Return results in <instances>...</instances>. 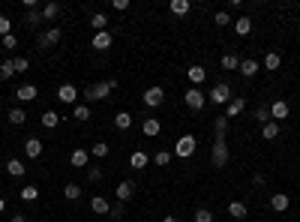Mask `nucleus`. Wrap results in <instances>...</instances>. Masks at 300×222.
Wrapping results in <instances>:
<instances>
[{"label":"nucleus","instance_id":"864d4df0","mask_svg":"<svg viewBox=\"0 0 300 222\" xmlns=\"http://www.w3.org/2000/svg\"><path fill=\"white\" fill-rule=\"evenodd\" d=\"M252 183H255V186H264V174H252Z\"/></svg>","mask_w":300,"mask_h":222},{"label":"nucleus","instance_id":"c756f323","mask_svg":"<svg viewBox=\"0 0 300 222\" xmlns=\"http://www.w3.org/2000/svg\"><path fill=\"white\" fill-rule=\"evenodd\" d=\"M219 63H222V69H237V66H240V57L234 54V51H225Z\"/></svg>","mask_w":300,"mask_h":222},{"label":"nucleus","instance_id":"7ed1b4c3","mask_svg":"<svg viewBox=\"0 0 300 222\" xmlns=\"http://www.w3.org/2000/svg\"><path fill=\"white\" fill-rule=\"evenodd\" d=\"M210 162H213V168H225L228 165V144H225V138L213 141V147H210Z\"/></svg>","mask_w":300,"mask_h":222},{"label":"nucleus","instance_id":"0eeeda50","mask_svg":"<svg viewBox=\"0 0 300 222\" xmlns=\"http://www.w3.org/2000/svg\"><path fill=\"white\" fill-rule=\"evenodd\" d=\"M141 99H144V105H147V108H159L162 102H165V90L159 87V84H156V87H147Z\"/></svg>","mask_w":300,"mask_h":222},{"label":"nucleus","instance_id":"b1692460","mask_svg":"<svg viewBox=\"0 0 300 222\" xmlns=\"http://www.w3.org/2000/svg\"><path fill=\"white\" fill-rule=\"evenodd\" d=\"M90 27L99 33V30H108V15L105 12H90Z\"/></svg>","mask_w":300,"mask_h":222},{"label":"nucleus","instance_id":"a19ab883","mask_svg":"<svg viewBox=\"0 0 300 222\" xmlns=\"http://www.w3.org/2000/svg\"><path fill=\"white\" fill-rule=\"evenodd\" d=\"M255 120H258L261 126L270 123V108H267V105H258V108H255Z\"/></svg>","mask_w":300,"mask_h":222},{"label":"nucleus","instance_id":"dca6fc26","mask_svg":"<svg viewBox=\"0 0 300 222\" xmlns=\"http://www.w3.org/2000/svg\"><path fill=\"white\" fill-rule=\"evenodd\" d=\"M186 78L192 81V87H198V84H201V81L207 78V69L195 63V66H189V69H186Z\"/></svg>","mask_w":300,"mask_h":222},{"label":"nucleus","instance_id":"9b49d317","mask_svg":"<svg viewBox=\"0 0 300 222\" xmlns=\"http://www.w3.org/2000/svg\"><path fill=\"white\" fill-rule=\"evenodd\" d=\"M42 150H45V144H42L39 138H27V141H24V156H27V159H39Z\"/></svg>","mask_w":300,"mask_h":222},{"label":"nucleus","instance_id":"20e7f679","mask_svg":"<svg viewBox=\"0 0 300 222\" xmlns=\"http://www.w3.org/2000/svg\"><path fill=\"white\" fill-rule=\"evenodd\" d=\"M195 135H180L177 144H174V156H180V159H189L192 153H195Z\"/></svg>","mask_w":300,"mask_h":222},{"label":"nucleus","instance_id":"e433bc0d","mask_svg":"<svg viewBox=\"0 0 300 222\" xmlns=\"http://www.w3.org/2000/svg\"><path fill=\"white\" fill-rule=\"evenodd\" d=\"M261 135H264V138H267V141H273L276 135H279V123H276V120L264 123V126H261Z\"/></svg>","mask_w":300,"mask_h":222},{"label":"nucleus","instance_id":"4be33fe9","mask_svg":"<svg viewBox=\"0 0 300 222\" xmlns=\"http://www.w3.org/2000/svg\"><path fill=\"white\" fill-rule=\"evenodd\" d=\"M114 126H117L120 132H129V126H132V114H129V111H117V114H114Z\"/></svg>","mask_w":300,"mask_h":222},{"label":"nucleus","instance_id":"f03ea898","mask_svg":"<svg viewBox=\"0 0 300 222\" xmlns=\"http://www.w3.org/2000/svg\"><path fill=\"white\" fill-rule=\"evenodd\" d=\"M207 102H213V105H228V102H231V87H228L225 81L213 84L210 93H207Z\"/></svg>","mask_w":300,"mask_h":222},{"label":"nucleus","instance_id":"f704fd0d","mask_svg":"<svg viewBox=\"0 0 300 222\" xmlns=\"http://www.w3.org/2000/svg\"><path fill=\"white\" fill-rule=\"evenodd\" d=\"M147 162H150V159H147V153H141V150H135L132 156H129V165H132V168H138V171H141V168H147Z\"/></svg>","mask_w":300,"mask_h":222},{"label":"nucleus","instance_id":"a878e982","mask_svg":"<svg viewBox=\"0 0 300 222\" xmlns=\"http://www.w3.org/2000/svg\"><path fill=\"white\" fill-rule=\"evenodd\" d=\"M24 24L27 27H39L42 24V9H24Z\"/></svg>","mask_w":300,"mask_h":222},{"label":"nucleus","instance_id":"c9c22d12","mask_svg":"<svg viewBox=\"0 0 300 222\" xmlns=\"http://www.w3.org/2000/svg\"><path fill=\"white\" fill-rule=\"evenodd\" d=\"M108 153H111V147L105 144V141H96V144L90 147V156H96V159H105V156H108Z\"/></svg>","mask_w":300,"mask_h":222},{"label":"nucleus","instance_id":"bb28decb","mask_svg":"<svg viewBox=\"0 0 300 222\" xmlns=\"http://www.w3.org/2000/svg\"><path fill=\"white\" fill-rule=\"evenodd\" d=\"M168 9H171V15H189L192 3H189V0H171Z\"/></svg>","mask_w":300,"mask_h":222},{"label":"nucleus","instance_id":"37998d69","mask_svg":"<svg viewBox=\"0 0 300 222\" xmlns=\"http://www.w3.org/2000/svg\"><path fill=\"white\" fill-rule=\"evenodd\" d=\"M153 162H156V165H159V168H165V165H171V153H168V150H159V153H156V156H153Z\"/></svg>","mask_w":300,"mask_h":222},{"label":"nucleus","instance_id":"ddd939ff","mask_svg":"<svg viewBox=\"0 0 300 222\" xmlns=\"http://www.w3.org/2000/svg\"><path fill=\"white\" fill-rule=\"evenodd\" d=\"M90 210L99 213V216H108V213H111V204H108V198H105V195H93V198H90Z\"/></svg>","mask_w":300,"mask_h":222},{"label":"nucleus","instance_id":"7c9ffc66","mask_svg":"<svg viewBox=\"0 0 300 222\" xmlns=\"http://www.w3.org/2000/svg\"><path fill=\"white\" fill-rule=\"evenodd\" d=\"M6 120H9L12 126H21V123L27 120V114H24V108H12V111H6Z\"/></svg>","mask_w":300,"mask_h":222},{"label":"nucleus","instance_id":"aec40b11","mask_svg":"<svg viewBox=\"0 0 300 222\" xmlns=\"http://www.w3.org/2000/svg\"><path fill=\"white\" fill-rule=\"evenodd\" d=\"M279 66H282L279 51H267V54H264V69H267V72H276Z\"/></svg>","mask_w":300,"mask_h":222},{"label":"nucleus","instance_id":"c03bdc74","mask_svg":"<svg viewBox=\"0 0 300 222\" xmlns=\"http://www.w3.org/2000/svg\"><path fill=\"white\" fill-rule=\"evenodd\" d=\"M12 33V21H9V15H0V39L9 36Z\"/></svg>","mask_w":300,"mask_h":222},{"label":"nucleus","instance_id":"2eb2a0df","mask_svg":"<svg viewBox=\"0 0 300 222\" xmlns=\"http://www.w3.org/2000/svg\"><path fill=\"white\" fill-rule=\"evenodd\" d=\"M36 96H39V90L33 87V84H21V87L15 90V99H18V102H33Z\"/></svg>","mask_w":300,"mask_h":222},{"label":"nucleus","instance_id":"4c0bfd02","mask_svg":"<svg viewBox=\"0 0 300 222\" xmlns=\"http://www.w3.org/2000/svg\"><path fill=\"white\" fill-rule=\"evenodd\" d=\"M15 75V63L12 60H3V63H0V81H9Z\"/></svg>","mask_w":300,"mask_h":222},{"label":"nucleus","instance_id":"6ab92c4d","mask_svg":"<svg viewBox=\"0 0 300 222\" xmlns=\"http://www.w3.org/2000/svg\"><path fill=\"white\" fill-rule=\"evenodd\" d=\"M243 108H246V99L243 96H231V102L225 105V117H237Z\"/></svg>","mask_w":300,"mask_h":222},{"label":"nucleus","instance_id":"cd10ccee","mask_svg":"<svg viewBox=\"0 0 300 222\" xmlns=\"http://www.w3.org/2000/svg\"><path fill=\"white\" fill-rule=\"evenodd\" d=\"M228 216H234V222L246 219V204L243 201H231V204H228Z\"/></svg>","mask_w":300,"mask_h":222},{"label":"nucleus","instance_id":"5fc2aeb1","mask_svg":"<svg viewBox=\"0 0 300 222\" xmlns=\"http://www.w3.org/2000/svg\"><path fill=\"white\" fill-rule=\"evenodd\" d=\"M3 210H6V198H3V195H0V213H3Z\"/></svg>","mask_w":300,"mask_h":222},{"label":"nucleus","instance_id":"79ce46f5","mask_svg":"<svg viewBox=\"0 0 300 222\" xmlns=\"http://www.w3.org/2000/svg\"><path fill=\"white\" fill-rule=\"evenodd\" d=\"M213 21H216V24H219V27H228V24H234V21H231V15H228V12H225V9H219V12H216V15H213Z\"/></svg>","mask_w":300,"mask_h":222},{"label":"nucleus","instance_id":"f257e3e1","mask_svg":"<svg viewBox=\"0 0 300 222\" xmlns=\"http://www.w3.org/2000/svg\"><path fill=\"white\" fill-rule=\"evenodd\" d=\"M111 90H117V78H108V81H102V84H90V87H84V99L87 102H102V99H108Z\"/></svg>","mask_w":300,"mask_h":222},{"label":"nucleus","instance_id":"72a5a7b5","mask_svg":"<svg viewBox=\"0 0 300 222\" xmlns=\"http://www.w3.org/2000/svg\"><path fill=\"white\" fill-rule=\"evenodd\" d=\"M63 198H66V201H78V198H81V186H78V183H66V186H63Z\"/></svg>","mask_w":300,"mask_h":222},{"label":"nucleus","instance_id":"c85d7f7f","mask_svg":"<svg viewBox=\"0 0 300 222\" xmlns=\"http://www.w3.org/2000/svg\"><path fill=\"white\" fill-rule=\"evenodd\" d=\"M72 117H75L78 123L90 120V105H84V102H78V105H72Z\"/></svg>","mask_w":300,"mask_h":222},{"label":"nucleus","instance_id":"423d86ee","mask_svg":"<svg viewBox=\"0 0 300 222\" xmlns=\"http://www.w3.org/2000/svg\"><path fill=\"white\" fill-rule=\"evenodd\" d=\"M60 39H63V30L60 27H48V30H42L36 36V45L39 48H51V45H57Z\"/></svg>","mask_w":300,"mask_h":222},{"label":"nucleus","instance_id":"6e6d98bb","mask_svg":"<svg viewBox=\"0 0 300 222\" xmlns=\"http://www.w3.org/2000/svg\"><path fill=\"white\" fill-rule=\"evenodd\" d=\"M162 222H180V219H177V216H165Z\"/></svg>","mask_w":300,"mask_h":222},{"label":"nucleus","instance_id":"de8ad7c7","mask_svg":"<svg viewBox=\"0 0 300 222\" xmlns=\"http://www.w3.org/2000/svg\"><path fill=\"white\" fill-rule=\"evenodd\" d=\"M102 177H105V174H102V168H96V165H93V168H87V180H90V183H99Z\"/></svg>","mask_w":300,"mask_h":222},{"label":"nucleus","instance_id":"2f4dec72","mask_svg":"<svg viewBox=\"0 0 300 222\" xmlns=\"http://www.w3.org/2000/svg\"><path fill=\"white\" fill-rule=\"evenodd\" d=\"M39 123H42L45 129H54V126L60 123V114H57V111H45V114L39 117Z\"/></svg>","mask_w":300,"mask_h":222},{"label":"nucleus","instance_id":"412c9836","mask_svg":"<svg viewBox=\"0 0 300 222\" xmlns=\"http://www.w3.org/2000/svg\"><path fill=\"white\" fill-rule=\"evenodd\" d=\"M234 33H237V36H249V33H252V18H249V15H243V18L234 21Z\"/></svg>","mask_w":300,"mask_h":222},{"label":"nucleus","instance_id":"603ef678","mask_svg":"<svg viewBox=\"0 0 300 222\" xmlns=\"http://www.w3.org/2000/svg\"><path fill=\"white\" fill-rule=\"evenodd\" d=\"M9 222H27V216H24V213H12V219H9Z\"/></svg>","mask_w":300,"mask_h":222},{"label":"nucleus","instance_id":"39448f33","mask_svg":"<svg viewBox=\"0 0 300 222\" xmlns=\"http://www.w3.org/2000/svg\"><path fill=\"white\" fill-rule=\"evenodd\" d=\"M183 102H186V108H192V111H204V105H207V93H201L198 87H189V90L183 93Z\"/></svg>","mask_w":300,"mask_h":222},{"label":"nucleus","instance_id":"3c124183","mask_svg":"<svg viewBox=\"0 0 300 222\" xmlns=\"http://www.w3.org/2000/svg\"><path fill=\"white\" fill-rule=\"evenodd\" d=\"M111 6H114V12H126L129 9V0H114Z\"/></svg>","mask_w":300,"mask_h":222},{"label":"nucleus","instance_id":"f3484780","mask_svg":"<svg viewBox=\"0 0 300 222\" xmlns=\"http://www.w3.org/2000/svg\"><path fill=\"white\" fill-rule=\"evenodd\" d=\"M141 132H144V135H147V138H156V135H159V132H162V123H159V120H156V117H147V120H144V123H141Z\"/></svg>","mask_w":300,"mask_h":222},{"label":"nucleus","instance_id":"a18cd8bd","mask_svg":"<svg viewBox=\"0 0 300 222\" xmlns=\"http://www.w3.org/2000/svg\"><path fill=\"white\" fill-rule=\"evenodd\" d=\"M192 219H195V222H213V213H210L207 207H198V210H195V216H192Z\"/></svg>","mask_w":300,"mask_h":222},{"label":"nucleus","instance_id":"8fccbe9b","mask_svg":"<svg viewBox=\"0 0 300 222\" xmlns=\"http://www.w3.org/2000/svg\"><path fill=\"white\" fill-rule=\"evenodd\" d=\"M111 219H120L123 216V201H117V204H111V213H108Z\"/></svg>","mask_w":300,"mask_h":222},{"label":"nucleus","instance_id":"4d7b16f0","mask_svg":"<svg viewBox=\"0 0 300 222\" xmlns=\"http://www.w3.org/2000/svg\"><path fill=\"white\" fill-rule=\"evenodd\" d=\"M0 114H3V102H0Z\"/></svg>","mask_w":300,"mask_h":222},{"label":"nucleus","instance_id":"1a4fd4ad","mask_svg":"<svg viewBox=\"0 0 300 222\" xmlns=\"http://www.w3.org/2000/svg\"><path fill=\"white\" fill-rule=\"evenodd\" d=\"M57 99L63 102V105H78V87L75 84H60Z\"/></svg>","mask_w":300,"mask_h":222},{"label":"nucleus","instance_id":"4468645a","mask_svg":"<svg viewBox=\"0 0 300 222\" xmlns=\"http://www.w3.org/2000/svg\"><path fill=\"white\" fill-rule=\"evenodd\" d=\"M288 204H291V198H288L285 192H273V195H270V210H276V213L288 210Z\"/></svg>","mask_w":300,"mask_h":222},{"label":"nucleus","instance_id":"a211bd4d","mask_svg":"<svg viewBox=\"0 0 300 222\" xmlns=\"http://www.w3.org/2000/svg\"><path fill=\"white\" fill-rule=\"evenodd\" d=\"M69 162H72L75 168H87V162H90V150H84V147L72 150V156H69Z\"/></svg>","mask_w":300,"mask_h":222},{"label":"nucleus","instance_id":"58836bf2","mask_svg":"<svg viewBox=\"0 0 300 222\" xmlns=\"http://www.w3.org/2000/svg\"><path fill=\"white\" fill-rule=\"evenodd\" d=\"M18 198H21V201H36V198H39V189L30 183V186H24V189L18 192Z\"/></svg>","mask_w":300,"mask_h":222},{"label":"nucleus","instance_id":"473e14b6","mask_svg":"<svg viewBox=\"0 0 300 222\" xmlns=\"http://www.w3.org/2000/svg\"><path fill=\"white\" fill-rule=\"evenodd\" d=\"M57 15H60V3H54V0L42 6V21H51V18H57Z\"/></svg>","mask_w":300,"mask_h":222},{"label":"nucleus","instance_id":"f8f14e48","mask_svg":"<svg viewBox=\"0 0 300 222\" xmlns=\"http://www.w3.org/2000/svg\"><path fill=\"white\" fill-rule=\"evenodd\" d=\"M114 195H117V201H129V198L135 195V183H132V180H120L117 189H114Z\"/></svg>","mask_w":300,"mask_h":222},{"label":"nucleus","instance_id":"6e6552de","mask_svg":"<svg viewBox=\"0 0 300 222\" xmlns=\"http://www.w3.org/2000/svg\"><path fill=\"white\" fill-rule=\"evenodd\" d=\"M267 108H270V120H276V123H279V120H285L288 111H291V105H288L285 99H273Z\"/></svg>","mask_w":300,"mask_h":222},{"label":"nucleus","instance_id":"49530a36","mask_svg":"<svg viewBox=\"0 0 300 222\" xmlns=\"http://www.w3.org/2000/svg\"><path fill=\"white\" fill-rule=\"evenodd\" d=\"M12 63H15V72H27L30 69V60L27 57H12Z\"/></svg>","mask_w":300,"mask_h":222},{"label":"nucleus","instance_id":"9d476101","mask_svg":"<svg viewBox=\"0 0 300 222\" xmlns=\"http://www.w3.org/2000/svg\"><path fill=\"white\" fill-rule=\"evenodd\" d=\"M111 42H114V36H111V30H99V33H93V48L96 51H108L111 48Z\"/></svg>","mask_w":300,"mask_h":222},{"label":"nucleus","instance_id":"09e8293b","mask_svg":"<svg viewBox=\"0 0 300 222\" xmlns=\"http://www.w3.org/2000/svg\"><path fill=\"white\" fill-rule=\"evenodd\" d=\"M3 48H6V51L18 48V39H15V33H9V36H3Z\"/></svg>","mask_w":300,"mask_h":222},{"label":"nucleus","instance_id":"ea45409f","mask_svg":"<svg viewBox=\"0 0 300 222\" xmlns=\"http://www.w3.org/2000/svg\"><path fill=\"white\" fill-rule=\"evenodd\" d=\"M213 132H216V138H225V132H228V117H216V120H213Z\"/></svg>","mask_w":300,"mask_h":222},{"label":"nucleus","instance_id":"393cba45","mask_svg":"<svg viewBox=\"0 0 300 222\" xmlns=\"http://www.w3.org/2000/svg\"><path fill=\"white\" fill-rule=\"evenodd\" d=\"M237 69L246 75V78H252V75H258V60H252V57H246V60H240V66Z\"/></svg>","mask_w":300,"mask_h":222},{"label":"nucleus","instance_id":"5701e85b","mask_svg":"<svg viewBox=\"0 0 300 222\" xmlns=\"http://www.w3.org/2000/svg\"><path fill=\"white\" fill-rule=\"evenodd\" d=\"M6 174H9V177H24L27 168H24L21 159H9V162H6Z\"/></svg>","mask_w":300,"mask_h":222}]
</instances>
